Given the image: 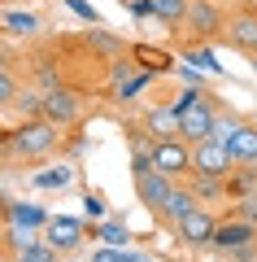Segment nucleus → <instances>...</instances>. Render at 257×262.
I'll use <instances>...</instances> for the list:
<instances>
[{"instance_id":"nucleus-30","label":"nucleus","mask_w":257,"mask_h":262,"mask_svg":"<svg viewBox=\"0 0 257 262\" xmlns=\"http://www.w3.org/2000/svg\"><path fill=\"white\" fill-rule=\"evenodd\" d=\"M0 70H5V57H0Z\"/></svg>"},{"instance_id":"nucleus-18","label":"nucleus","mask_w":257,"mask_h":262,"mask_svg":"<svg viewBox=\"0 0 257 262\" xmlns=\"http://www.w3.org/2000/svg\"><path fill=\"white\" fill-rule=\"evenodd\" d=\"M148 83H153V70H135V79L118 83V88H113V96H118V101H131V96H135L139 88H148Z\"/></svg>"},{"instance_id":"nucleus-24","label":"nucleus","mask_w":257,"mask_h":262,"mask_svg":"<svg viewBox=\"0 0 257 262\" xmlns=\"http://www.w3.org/2000/svg\"><path fill=\"white\" fill-rule=\"evenodd\" d=\"M127 79H135V61H127V57H113V70H109V83H127Z\"/></svg>"},{"instance_id":"nucleus-25","label":"nucleus","mask_w":257,"mask_h":262,"mask_svg":"<svg viewBox=\"0 0 257 262\" xmlns=\"http://www.w3.org/2000/svg\"><path fill=\"white\" fill-rule=\"evenodd\" d=\"M13 219H18V223H27V227H35V223H44V214H39L35 206H13Z\"/></svg>"},{"instance_id":"nucleus-17","label":"nucleus","mask_w":257,"mask_h":262,"mask_svg":"<svg viewBox=\"0 0 257 262\" xmlns=\"http://www.w3.org/2000/svg\"><path fill=\"white\" fill-rule=\"evenodd\" d=\"M5 27H9L13 35H35L39 18H35V13H5Z\"/></svg>"},{"instance_id":"nucleus-13","label":"nucleus","mask_w":257,"mask_h":262,"mask_svg":"<svg viewBox=\"0 0 257 262\" xmlns=\"http://www.w3.org/2000/svg\"><path fill=\"white\" fill-rule=\"evenodd\" d=\"M192 210H196V192H192V188H175V192L166 196L161 214H166V219H170V223L179 227V223H183L188 214H192Z\"/></svg>"},{"instance_id":"nucleus-11","label":"nucleus","mask_w":257,"mask_h":262,"mask_svg":"<svg viewBox=\"0 0 257 262\" xmlns=\"http://www.w3.org/2000/svg\"><path fill=\"white\" fill-rule=\"evenodd\" d=\"M188 22L196 27V35H218L222 31V13L214 9L209 0H192L188 5Z\"/></svg>"},{"instance_id":"nucleus-7","label":"nucleus","mask_w":257,"mask_h":262,"mask_svg":"<svg viewBox=\"0 0 257 262\" xmlns=\"http://www.w3.org/2000/svg\"><path fill=\"white\" fill-rule=\"evenodd\" d=\"M257 241V227L253 223H244V219H236V223H218V232H214V249H222V253H240V249H248V245Z\"/></svg>"},{"instance_id":"nucleus-22","label":"nucleus","mask_w":257,"mask_h":262,"mask_svg":"<svg viewBox=\"0 0 257 262\" xmlns=\"http://www.w3.org/2000/svg\"><path fill=\"white\" fill-rule=\"evenodd\" d=\"M70 179H74L70 166H57V170H44V175H39V188H65Z\"/></svg>"},{"instance_id":"nucleus-21","label":"nucleus","mask_w":257,"mask_h":262,"mask_svg":"<svg viewBox=\"0 0 257 262\" xmlns=\"http://www.w3.org/2000/svg\"><path fill=\"white\" fill-rule=\"evenodd\" d=\"M192 192H196V196H222V192H227V184H222V179H214V175H196Z\"/></svg>"},{"instance_id":"nucleus-16","label":"nucleus","mask_w":257,"mask_h":262,"mask_svg":"<svg viewBox=\"0 0 257 262\" xmlns=\"http://www.w3.org/2000/svg\"><path fill=\"white\" fill-rule=\"evenodd\" d=\"M96 236H101L109 249H127V245H131V232L122 223H101V227H96Z\"/></svg>"},{"instance_id":"nucleus-28","label":"nucleus","mask_w":257,"mask_h":262,"mask_svg":"<svg viewBox=\"0 0 257 262\" xmlns=\"http://www.w3.org/2000/svg\"><path fill=\"white\" fill-rule=\"evenodd\" d=\"M65 5H70V9L79 13V18H87V22H92V27H96V22H101V18H96V9H92V5H83V0H65Z\"/></svg>"},{"instance_id":"nucleus-9","label":"nucleus","mask_w":257,"mask_h":262,"mask_svg":"<svg viewBox=\"0 0 257 262\" xmlns=\"http://www.w3.org/2000/svg\"><path fill=\"white\" fill-rule=\"evenodd\" d=\"M214 232H218V219H214L209 210H192V214L179 223V236H183L188 245H209Z\"/></svg>"},{"instance_id":"nucleus-12","label":"nucleus","mask_w":257,"mask_h":262,"mask_svg":"<svg viewBox=\"0 0 257 262\" xmlns=\"http://www.w3.org/2000/svg\"><path fill=\"white\" fill-rule=\"evenodd\" d=\"M144 131L153 140H166V136H179V114L166 105V110H148L144 114Z\"/></svg>"},{"instance_id":"nucleus-5","label":"nucleus","mask_w":257,"mask_h":262,"mask_svg":"<svg viewBox=\"0 0 257 262\" xmlns=\"http://www.w3.org/2000/svg\"><path fill=\"white\" fill-rule=\"evenodd\" d=\"M39 118L57 122V127H70V122H79V96L65 92V88L39 92Z\"/></svg>"},{"instance_id":"nucleus-23","label":"nucleus","mask_w":257,"mask_h":262,"mask_svg":"<svg viewBox=\"0 0 257 262\" xmlns=\"http://www.w3.org/2000/svg\"><path fill=\"white\" fill-rule=\"evenodd\" d=\"M18 262H57V249L53 245H31V249L18 253Z\"/></svg>"},{"instance_id":"nucleus-1","label":"nucleus","mask_w":257,"mask_h":262,"mask_svg":"<svg viewBox=\"0 0 257 262\" xmlns=\"http://www.w3.org/2000/svg\"><path fill=\"white\" fill-rule=\"evenodd\" d=\"M53 144H57V122H48V118H31L9 136V149L22 153V158H44Z\"/></svg>"},{"instance_id":"nucleus-3","label":"nucleus","mask_w":257,"mask_h":262,"mask_svg":"<svg viewBox=\"0 0 257 262\" xmlns=\"http://www.w3.org/2000/svg\"><path fill=\"white\" fill-rule=\"evenodd\" d=\"M153 170H161V175L179 179L192 170V149H188L183 136H166V140L153 144Z\"/></svg>"},{"instance_id":"nucleus-8","label":"nucleus","mask_w":257,"mask_h":262,"mask_svg":"<svg viewBox=\"0 0 257 262\" xmlns=\"http://www.w3.org/2000/svg\"><path fill=\"white\" fill-rule=\"evenodd\" d=\"M135 192H139V201H144L148 210H161L166 196L175 192V179L161 175V170H144V175H135Z\"/></svg>"},{"instance_id":"nucleus-6","label":"nucleus","mask_w":257,"mask_h":262,"mask_svg":"<svg viewBox=\"0 0 257 262\" xmlns=\"http://www.w3.org/2000/svg\"><path fill=\"white\" fill-rule=\"evenodd\" d=\"M44 245H53L57 253H74L83 245V223L79 219H65V214L48 219L44 223Z\"/></svg>"},{"instance_id":"nucleus-15","label":"nucleus","mask_w":257,"mask_h":262,"mask_svg":"<svg viewBox=\"0 0 257 262\" xmlns=\"http://www.w3.org/2000/svg\"><path fill=\"white\" fill-rule=\"evenodd\" d=\"M153 13L161 22H188V0H153Z\"/></svg>"},{"instance_id":"nucleus-26","label":"nucleus","mask_w":257,"mask_h":262,"mask_svg":"<svg viewBox=\"0 0 257 262\" xmlns=\"http://www.w3.org/2000/svg\"><path fill=\"white\" fill-rule=\"evenodd\" d=\"M192 61L201 66V70H214V75H222V66L214 61V53H209V48H201V53H192Z\"/></svg>"},{"instance_id":"nucleus-10","label":"nucleus","mask_w":257,"mask_h":262,"mask_svg":"<svg viewBox=\"0 0 257 262\" xmlns=\"http://www.w3.org/2000/svg\"><path fill=\"white\" fill-rule=\"evenodd\" d=\"M231 158L240 162V166H257V127L253 122H240V131L231 136Z\"/></svg>"},{"instance_id":"nucleus-27","label":"nucleus","mask_w":257,"mask_h":262,"mask_svg":"<svg viewBox=\"0 0 257 262\" xmlns=\"http://www.w3.org/2000/svg\"><path fill=\"white\" fill-rule=\"evenodd\" d=\"M13 96H18V83H13V75H5V70H0V105L13 101Z\"/></svg>"},{"instance_id":"nucleus-2","label":"nucleus","mask_w":257,"mask_h":262,"mask_svg":"<svg viewBox=\"0 0 257 262\" xmlns=\"http://www.w3.org/2000/svg\"><path fill=\"white\" fill-rule=\"evenodd\" d=\"M192 170L196 175H214V179H227L231 170H236V158H231V149L222 140H196L192 149Z\"/></svg>"},{"instance_id":"nucleus-14","label":"nucleus","mask_w":257,"mask_h":262,"mask_svg":"<svg viewBox=\"0 0 257 262\" xmlns=\"http://www.w3.org/2000/svg\"><path fill=\"white\" fill-rule=\"evenodd\" d=\"M231 44L236 48H244V53H257V18H236L231 22Z\"/></svg>"},{"instance_id":"nucleus-29","label":"nucleus","mask_w":257,"mask_h":262,"mask_svg":"<svg viewBox=\"0 0 257 262\" xmlns=\"http://www.w3.org/2000/svg\"><path fill=\"white\" fill-rule=\"evenodd\" d=\"M240 214H244V223H257V196H244L240 201Z\"/></svg>"},{"instance_id":"nucleus-4","label":"nucleus","mask_w":257,"mask_h":262,"mask_svg":"<svg viewBox=\"0 0 257 262\" xmlns=\"http://www.w3.org/2000/svg\"><path fill=\"white\" fill-rule=\"evenodd\" d=\"M214 118H218V110H214V101L201 92L183 114H179V136L192 140V144L196 140H209V136H214Z\"/></svg>"},{"instance_id":"nucleus-31","label":"nucleus","mask_w":257,"mask_h":262,"mask_svg":"<svg viewBox=\"0 0 257 262\" xmlns=\"http://www.w3.org/2000/svg\"><path fill=\"white\" fill-rule=\"evenodd\" d=\"M118 5H131V0H118Z\"/></svg>"},{"instance_id":"nucleus-32","label":"nucleus","mask_w":257,"mask_h":262,"mask_svg":"<svg viewBox=\"0 0 257 262\" xmlns=\"http://www.w3.org/2000/svg\"><path fill=\"white\" fill-rule=\"evenodd\" d=\"M0 18H5V13H0Z\"/></svg>"},{"instance_id":"nucleus-20","label":"nucleus","mask_w":257,"mask_h":262,"mask_svg":"<svg viewBox=\"0 0 257 262\" xmlns=\"http://www.w3.org/2000/svg\"><path fill=\"white\" fill-rule=\"evenodd\" d=\"M240 131V118H231V114H218L214 118V140H222V144H231V136Z\"/></svg>"},{"instance_id":"nucleus-19","label":"nucleus","mask_w":257,"mask_h":262,"mask_svg":"<svg viewBox=\"0 0 257 262\" xmlns=\"http://www.w3.org/2000/svg\"><path fill=\"white\" fill-rule=\"evenodd\" d=\"M87 44H96L101 53H113V57H122V53H127V48H122L118 39L109 35V31H101V27H92V35H87Z\"/></svg>"}]
</instances>
